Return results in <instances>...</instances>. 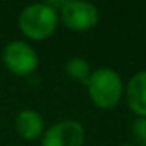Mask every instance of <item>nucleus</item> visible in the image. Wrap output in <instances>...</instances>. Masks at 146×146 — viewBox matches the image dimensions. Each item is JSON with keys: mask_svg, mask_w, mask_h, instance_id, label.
<instances>
[{"mask_svg": "<svg viewBox=\"0 0 146 146\" xmlns=\"http://www.w3.org/2000/svg\"><path fill=\"white\" fill-rule=\"evenodd\" d=\"M17 24L24 36L33 41H42L55 33L58 13L47 3H33L21 11Z\"/></svg>", "mask_w": 146, "mask_h": 146, "instance_id": "obj_1", "label": "nucleus"}, {"mask_svg": "<svg viewBox=\"0 0 146 146\" xmlns=\"http://www.w3.org/2000/svg\"><path fill=\"white\" fill-rule=\"evenodd\" d=\"M85 85L90 99L99 108H113L119 104L123 96V80L116 71L99 68L90 74Z\"/></svg>", "mask_w": 146, "mask_h": 146, "instance_id": "obj_2", "label": "nucleus"}, {"mask_svg": "<svg viewBox=\"0 0 146 146\" xmlns=\"http://www.w3.org/2000/svg\"><path fill=\"white\" fill-rule=\"evenodd\" d=\"M61 22L72 32L91 30L99 21V11L96 5L83 0H66L60 8Z\"/></svg>", "mask_w": 146, "mask_h": 146, "instance_id": "obj_3", "label": "nucleus"}, {"mask_svg": "<svg viewBox=\"0 0 146 146\" xmlns=\"http://www.w3.org/2000/svg\"><path fill=\"white\" fill-rule=\"evenodd\" d=\"M8 71L19 77L30 76L38 68V55L35 49L25 41H11L2 54Z\"/></svg>", "mask_w": 146, "mask_h": 146, "instance_id": "obj_4", "label": "nucleus"}, {"mask_svg": "<svg viewBox=\"0 0 146 146\" xmlns=\"http://www.w3.org/2000/svg\"><path fill=\"white\" fill-rule=\"evenodd\" d=\"M85 129L79 121L64 119L50 126L41 138V146H83Z\"/></svg>", "mask_w": 146, "mask_h": 146, "instance_id": "obj_5", "label": "nucleus"}, {"mask_svg": "<svg viewBox=\"0 0 146 146\" xmlns=\"http://www.w3.org/2000/svg\"><path fill=\"white\" fill-rule=\"evenodd\" d=\"M126 102L138 118H146V71H138L126 86Z\"/></svg>", "mask_w": 146, "mask_h": 146, "instance_id": "obj_6", "label": "nucleus"}, {"mask_svg": "<svg viewBox=\"0 0 146 146\" xmlns=\"http://www.w3.org/2000/svg\"><path fill=\"white\" fill-rule=\"evenodd\" d=\"M14 127H16V132L24 140H36L42 135L44 119L39 115V111L33 110V108H25L17 113Z\"/></svg>", "mask_w": 146, "mask_h": 146, "instance_id": "obj_7", "label": "nucleus"}, {"mask_svg": "<svg viewBox=\"0 0 146 146\" xmlns=\"http://www.w3.org/2000/svg\"><path fill=\"white\" fill-rule=\"evenodd\" d=\"M64 71H66V74L72 80L86 83L90 74H91V66H90V63L85 60V58L74 57V58H71V60L66 61V64H64Z\"/></svg>", "mask_w": 146, "mask_h": 146, "instance_id": "obj_8", "label": "nucleus"}, {"mask_svg": "<svg viewBox=\"0 0 146 146\" xmlns=\"http://www.w3.org/2000/svg\"><path fill=\"white\" fill-rule=\"evenodd\" d=\"M132 137L140 146H146V118H138L132 123Z\"/></svg>", "mask_w": 146, "mask_h": 146, "instance_id": "obj_9", "label": "nucleus"}, {"mask_svg": "<svg viewBox=\"0 0 146 146\" xmlns=\"http://www.w3.org/2000/svg\"><path fill=\"white\" fill-rule=\"evenodd\" d=\"M121 146H133V145H121Z\"/></svg>", "mask_w": 146, "mask_h": 146, "instance_id": "obj_10", "label": "nucleus"}]
</instances>
